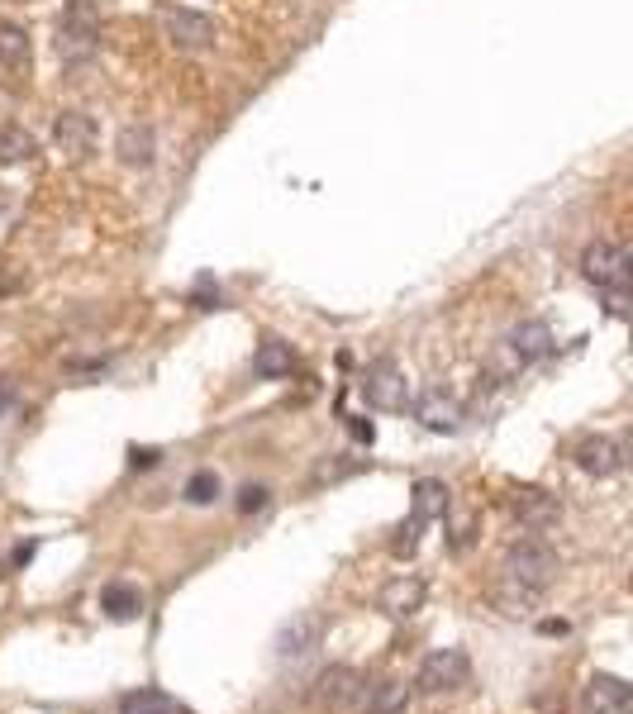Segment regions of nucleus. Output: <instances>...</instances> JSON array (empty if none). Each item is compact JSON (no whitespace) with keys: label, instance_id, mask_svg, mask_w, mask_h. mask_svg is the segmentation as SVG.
<instances>
[{"label":"nucleus","instance_id":"nucleus-33","mask_svg":"<svg viewBox=\"0 0 633 714\" xmlns=\"http://www.w3.org/2000/svg\"><path fill=\"white\" fill-rule=\"evenodd\" d=\"M605 310L614 314V320H624L628 314V291H605Z\"/></svg>","mask_w":633,"mask_h":714},{"label":"nucleus","instance_id":"nucleus-16","mask_svg":"<svg viewBox=\"0 0 633 714\" xmlns=\"http://www.w3.org/2000/svg\"><path fill=\"white\" fill-rule=\"evenodd\" d=\"M420 605H424V581L420 576H395L391 586L381 591V610L395 614V619H410Z\"/></svg>","mask_w":633,"mask_h":714},{"label":"nucleus","instance_id":"nucleus-2","mask_svg":"<svg viewBox=\"0 0 633 714\" xmlns=\"http://www.w3.org/2000/svg\"><path fill=\"white\" fill-rule=\"evenodd\" d=\"M500 572H505V581H514V586H524V591H543L547 581L557 576V553H553V543H543V538H520V543L505 547Z\"/></svg>","mask_w":633,"mask_h":714},{"label":"nucleus","instance_id":"nucleus-27","mask_svg":"<svg viewBox=\"0 0 633 714\" xmlns=\"http://www.w3.org/2000/svg\"><path fill=\"white\" fill-rule=\"evenodd\" d=\"M420 529H424V524L410 514V524H400V538L391 543V553H395V557H410V553H414V543H420Z\"/></svg>","mask_w":633,"mask_h":714},{"label":"nucleus","instance_id":"nucleus-3","mask_svg":"<svg viewBox=\"0 0 633 714\" xmlns=\"http://www.w3.org/2000/svg\"><path fill=\"white\" fill-rule=\"evenodd\" d=\"M158 29L167 34V43L176 48V53H205L214 48V20L200 10H186V5H162L158 10Z\"/></svg>","mask_w":633,"mask_h":714},{"label":"nucleus","instance_id":"nucleus-11","mask_svg":"<svg viewBox=\"0 0 633 714\" xmlns=\"http://www.w3.org/2000/svg\"><path fill=\"white\" fill-rule=\"evenodd\" d=\"M53 143H58V153L67 162H81L95 148V120L81 114V110H62L58 124H53Z\"/></svg>","mask_w":633,"mask_h":714},{"label":"nucleus","instance_id":"nucleus-7","mask_svg":"<svg viewBox=\"0 0 633 714\" xmlns=\"http://www.w3.org/2000/svg\"><path fill=\"white\" fill-rule=\"evenodd\" d=\"M572 462L586 476H595V481H605V476H619L624 472V462H628V453H624V443L619 438H610V434H591V438H581L576 447H572Z\"/></svg>","mask_w":633,"mask_h":714},{"label":"nucleus","instance_id":"nucleus-17","mask_svg":"<svg viewBox=\"0 0 633 714\" xmlns=\"http://www.w3.org/2000/svg\"><path fill=\"white\" fill-rule=\"evenodd\" d=\"M114 153H120L124 167H153V129L148 124H124L120 139H114Z\"/></svg>","mask_w":633,"mask_h":714},{"label":"nucleus","instance_id":"nucleus-35","mask_svg":"<svg viewBox=\"0 0 633 714\" xmlns=\"http://www.w3.org/2000/svg\"><path fill=\"white\" fill-rule=\"evenodd\" d=\"M29 557H33V543H20V547H14V567H24Z\"/></svg>","mask_w":633,"mask_h":714},{"label":"nucleus","instance_id":"nucleus-5","mask_svg":"<svg viewBox=\"0 0 633 714\" xmlns=\"http://www.w3.org/2000/svg\"><path fill=\"white\" fill-rule=\"evenodd\" d=\"M362 395H366V405H376V410H405L410 405V381L400 372V362L376 357L362 376Z\"/></svg>","mask_w":633,"mask_h":714},{"label":"nucleus","instance_id":"nucleus-30","mask_svg":"<svg viewBox=\"0 0 633 714\" xmlns=\"http://www.w3.org/2000/svg\"><path fill=\"white\" fill-rule=\"evenodd\" d=\"M267 505V486H243L239 491V510L243 514H253V510H262Z\"/></svg>","mask_w":633,"mask_h":714},{"label":"nucleus","instance_id":"nucleus-4","mask_svg":"<svg viewBox=\"0 0 633 714\" xmlns=\"http://www.w3.org/2000/svg\"><path fill=\"white\" fill-rule=\"evenodd\" d=\"M581 272H586L600 291H628V281H633V253H628L624 243L600 239V243H591L586 253H581Z\"/></svg>","mask_w":633,"mask_h":714},{"label":"nucleus","instance_id":"nucleus-13","mask_svg":"<svg viewBox=\"0 0 633 714\" xmlns=\"http://www.w3.org/2000/svg\"><path fill=\"white\" fill-rule=\"evenodd\" d=\"M366 691V681L353 672V667H329V672H320V705H329V709H339V705H353L357 695Z\"/></svg>","mask_w":633,"mask_h":714},{"label":"nucleus","instance_id":"nucleus-14","mask_svg":"<svg viewBox=\"0 0 633 714\" xmlns=\"http://www.w3.org/2000/svg\"><path fill=\"white\" fill-rule=\"evenodd\" d=\"M100 610H105V619L129 624V619L143 614V591L133 586V581H110V586L100 591Z\"/></svg>","mask_w":633,"mask_h":714},{"label":"nucleus","instance_id":"nucleus-15","mask_svg":"<svg viewBox=\"0 0 633 714\" xmlns=\"http://www.w3.org/2000/svg\"><path fill=\"white\" fill-rule=\"evenodd\" d=\"M586 709L591 714H624L628 709V681H619V676H591Z\"/></svg>","mask_w":633,"mask_h":714},{"label":"nucleus","instance_id":"nucleus-22","mask_svg":"<svg viewBox=\"0 0 633 714\" xmlns=\"http://www.w3.org/2000/svg\"><path fill=\"white\" fill-rule=\"evenodd\" d=\"M520 372H524V362L514 357V348H510V343H500L495 353L486 357V367H481V386H486V391H495V386H510V381L520 376Z\"/></svg>","mask_w":633,"mask_h":714},{"label":"nucleus","instance_id":"nucleus-18","mask_svg":"<svg viewBox=\"0 0 633 714\" xmlns=\"http://www.w3.org/2000/svg\"><path fill=\"white\" fill-rule=\"evenodd\" d=\"M448 505H453V495H448V486H443V481H433V476L414 481V520H420V524L443 520V514H448Z\"/></svg>","mask_w":633,"mask_h":714},{"label":"nucleus","instance_id":"nucleus-28","mask_svg":"<svg viewBox=\"0 0 633 714\" xmlns=\"http://www.w3.org/2000/svg\"><path fill=\"white\" fill-rule=\"evenodd\" d=\"M191 305H195V310H214V305H220V286H214V281L205 276V281H200V286L191 291Z\"/></svg>","mask_w":633,"mask_h":714},{"label":"nucleus","instance_id":"nucleus-20","mask_svg":"<svg viewBox=\"0 0 633 714\" xmlns=\"http://www.w3.org/2000/svg\"><path fill=\"white\" fill-rule=\"evenodd\" d=\"M366 695V714H405L410 709V686L405 681H376Z\"/></svg>","mask_w":633,"mask_h":714},{"label":"nucleus","instance_id":"nucleus-21","mask_svg":"<svg viewBox=\"0 0 633 714\" xmlns=\"http://www.w3.org/2000/svg\"><path fill=\"white\" fill-rule=\"evenodd\" d=\"M120 714H191V709L172 700L167 691H129L120 700Z\"/></svg>","mask_w":633,"mask_h":714},{"label":"nucleus","instance_id":"nucleus-36","mask_svg":"<svg viewBox=\"0 0 633 714\" xmlns=\"http://www.w3.org/2000/svg\"><path fill=\"white\" fill-rule=\"evenodd\" d=\"M538 628H543V634H557V638H562V634H566V624H562V619H543V624H538Z\"/></svg>","mask_w":633,"mask_h":714},{"label":"nucleus","instance_id":"nucleus-1","mask_svg":"<svg viewBox=\"0 0 633 714\" xmlns=\"http://www.w3.org/2000/svg\"><path fill=\"white\" fill-rule=\"evenodd\" d=\"M53 48H58V58L67 62V68H81V62L95 58V48H100V14H95L91 0H72V5L62 10Z\"/></svg>","mask_w":633,"mask_h":714},{"label":"nucleus","instance_id":"nucleus-34","mask_svg":"<svg viewBox=\"0 0 633 714\" xmlns=\"http://www.w3.org/2000/svg\"><path fill=\"white\" fill-rule=\"evenodd\" d=\"M353 434H357L362 443H372V438H376V429H372V420H353Z\"/></svg>","mask_w":633,"mask_h":714},{"label":"nucleus","instance_id":"nucleus-29","mask_svg":"<svg viewBox=\"0 0 633 714\" xmlns=\"http://www.w3.org/2000/svg\"><path fill=\"white\" fill-rule=\"evenodd\" d=\"M357 467H362V462H320L314 481H339V476H353Z\"/></svg>","mask_w":633,"mask_h":714},{"label":"nucleus","instance_id":"nucleus-32","mask_svg":"<svg viewBox=\"0 0 633 714\" xmlns=\"http://www.w3.org/2000/svg\"><path fill=\"white\" fill-rule=\"evenodd\" d=\"M20 291V272L10 267V262H0V301H5V295H14Z\"/></svg>","mask_w":633,"mask_h":714},{"label":"nucleus","instance_id":"nucleus-23","mask_svg":"<svg viewBox=\"0 0 633 714\" xmlns=\"http://www.w3.org/2000/svg\"><path fill=\"white\" fill-rule=\"evenodd\" d=\"M29 62V34L24 24L0 20V68H24Z\"/></svg>","mask_w":633,"mask_h":714},{"label":"nucleus","instance_id":"nucleus-19","mask_svg":"<svg viewBox=\"0 0 633 714\" xmlns=\"http://www.w3.org/2000/svg\"><path fill=\"white\" fill-rule=\"evenodd\" d=\"M291 343H281V339H262L258 343V353H253V372L262 376V381H281V376H291Z\"/></svg>","mask_w":633,"mask_h":714},{"label":"nucleus","instance_id":"nucleus-24","mask_svg":"<svg viewBox=\"0 0 633 714\" xmlns=\"http://www.w3.org/2000/svg\"><path fill=\"white\" fill-rule=\"evenodd\" d=\"M39 158V143H33L24 129H0V167H20V162Z\"/></svg>","mask_w":633,"mask_h":714},{"label":"nucleus","instance_id":"nucleus-26","mask_svg":"<svg viewBox=\"0 0 633 714\" xmlns=\"http://www.w3.org/2000/svg\"><path fill=\"white\" fill-rule=\"evenodd\" d=\"M533 601H538V591H524V586H514V581L495 586V605H505V614H524Z\"/></svg>","mask_w":633,"mask_h":714},{"label":"nucleus","instance_id":"nucleus-31","mask_svg":"<svg viewBox=\"0 0 633 714\" xmlns=\"http://www.w3.org/2000/svg\"><path fill=\"white\" fill-rule=\"evenodd\" d=\"M162 462V447H129V467H158Z\"/></svg>","mask_w":633,"mask_h":714},{"label":"nucleus","instance_id":"nucleus-25","mask_svg":"<svg viewBox=\"0 0 633 714\" xmlns=\"http://www.w3.org/2000/svg\"><path fill=\"white\" fill-rule=\"evenodd\" d=\"M220 491H224V481H220V472H191V481L181 486V495H186V505H214L220 501Z\"/></svg>","mask_w":633,"mask_h":714},{"label":"nucleus","instance_id":"nucleus-12","mask_svg":"<svg viewBox=\"0 0 633 714\" xmlns=\"http://www.w3.org/2000/svg\"><path fill=\"white\" fill-rule=\"evenodd\" d=\"M505 343L514 348V357H520L524 367H529V362H543V357L557 348V343H553V329H547L543 320H524V324H514Z\"/></svg>","mask_w":633,"mask_h":714},{"label":"nucleus","instance_id":"nucleus-9","mask_svg":"<svg viewBox=\"0 0 633 714\" xmlns=\"http://www.w3.org/2000/svg\"><path fill=\"white\" fill-rule=\"evenodd\" d=\"M410 410H414V420H420L429 434H457L462 429V405H457V395H448L443 386L420 391L410 401Z\"/></svg>","mask_w":633,"mask_h":714},{"label":"nucleus","instance_id":"nucleus-6","mask_svg":"<svg viewBox=\"0 0 633 714\" xmlns=\"http://www.w3.org/2000/svg\"><path fill=\"white\" fill-rule=\"evenodd\" d=\"M466 676H472V657L462 647H433L420 662V691H429V695L457 691V686H466Z\"/></svg>","mask_w":633,"mask_h":714},{"label":"nucleus","instance_id":"nucleus-10","mask_svg":"<svg viewBox=\"0 0 633 714\" xmlns=\"http://www.w3.org/2000/svg\"><path fill=\"white\" fill-rule=\"evenodd\" d=\"M320 643H324V619L320 614H295V619L281 624V634H276V657L281 662H300V657H310Z\"/></svg>","mask_w":633,"mask_h":714},{"label":"nucleus","instance_id":"nucleus-8","mask_svg":"<svg viewBox=\"0 0 633 714\" xmlns=\"http://www.w3.org/2000/svg\"><path fill=\"white\" fill-rule=\"evenodd\" d=\"M510 510L529 534H547V529H557V520H562V501L543 486H520L510 495Z\"/></svg>","mask_w":633,"mask_h":714}]
</instances>
